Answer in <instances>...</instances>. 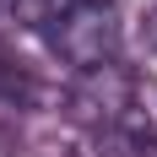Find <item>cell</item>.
Returning <instances> with one entry per match:
<instances>
[{
  "instance_id": "6da1fadb",
  "label": "cell",
  "mask_w": 157,
  "mask_h": 157,
  "mask_svg": "<svg viewBox=\"0 0 157 157\" xmlns=\"http://www.w3.org/2000/svg\"><path fill=\"white\" fill-rule=\"evenodd\" d=\"M49 49L60 54L71 71H98V65H114L119 54V16H114L109 0H76L65 22L49 33Z\"/></svg>"
},
{
  "instance_id": "7a4b0ae2",
  "label": "cell",
  "mask_w": 157,
  "mask_h": 157,
  "mask_svg": "<svg viewBox=\"0 0 157 157\" xmlns=\"http://www.w3.org/2000/svg\"><path fill=\"white\" fill-rule=\"evenodd\" d=\"M130 103H136V76L125 65H98V71H81L65 92V109L71 119L92 130H109V125H125L130 119Z\"/></svg>"
},
{
  "instance_id": "3957f363",
  "label": "cell",
  "mask_w": 157,
  "mask_h": 157,
  "mask_svg": "<svg viewBox=\"0 0 157 157\" xmlns=\"http://www.w3.org/2000/svg\"><path fill=\"white\" fill-rule=\"evenodd\" d=\"M92 157H152V136L141 125H109V130H92Z\"/></svg>"
},
{
  "instance_id": "277c9868",
  "label": "cell",
  "mask_w": 157,
  "mask_h": 157,
  "mask_svg": "<svg viewBox=\"0 0 157 157\" xmlns=\"http://www.w3.org/2000/svg\"><path fill=\"white\" fill-rule=\"evenodd\" d=\"M76 0H6V11H11L16 27H27V33H54L65 22V11H71Z\"/></svg>"
}]
</instances>
